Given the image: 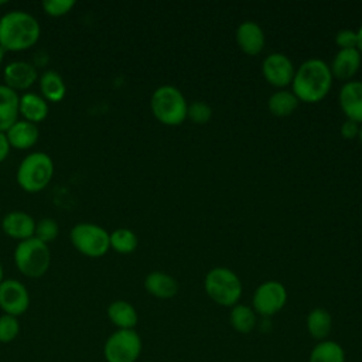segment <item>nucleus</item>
<instances>
[{"instance_id": "obj_4", "label": "nucleus", "mask_w": 362, "mask_h": 362, "mask_svg": "<svg viewBox=\"0 0 362 362\" xmlns=\"http://www.w3.org/2000/svg\"><path fill=\"white\" fill-rule=\"evenodd\" d=\"M150 109L160 123L177 126L187 119L188 103L177 86L161 85L151 95Z\"/></svg>"}, {"instance_id": "obj_13", "label": "nucleus", "mask_w": 362, "mask_h": 362, "mask_svg": "<svg viewBox=\"0 0 362 362\" xmlns=\"http://www.w3.org/2000/svg\"><path fill=\"white\" fill-rule=\"evenodd\" d=\"M1 229L8 238L21 242L34 236L35 221L24 211H10L1 219Z\"/></svg>"}, {"instance_id": "obj_9", "label": "nucleus", "mask_w": 362, "mask_h": 362, "mask_svg": "<svg viewBox=\"0 0 362 362\" xmlns=\"http://www.w3.org/2000/svg\"><path fill=\"white\" fill-rule=\"evenodd\" d=\"M287 303L286 287L276 280H267L257 286L252 297V308L256 314L272 317L277 314Z\"/></svg>"}, {"instance_id": "obj_34", "label": "nucleus", "mask_w": 362, "mask_h": 362, "mask_svg": "<svg viewBox=\"0 0 362 362\" xmlns=\"http://www.w3.org/2000/svg\"><path fill=\"white\" fill-rule=\"evenodd\" d=\"M10 144H8V140L6 137V133L4 132H0V163H3L8 153H10Z\"/></svg>"}, {"instance_id": "obj_15", "label": "nucleus", "mask_w": 362, "mask_h": 362, "mask_svg": "<svg viewBox=\"0 0 362 362\" xmlns=\"http://www.w3.org/2000/svg\"><path fill=\"white\" fill-rule=\"evenodd\" d=\"M264 33L256 21H242L236 28V42L247 55H257L264 48Z\"/></svg>"}, {"instance_id": "obj_33", "label": "nucleus", "mask_w": 362, "mask_h": 362, "mask_svg": "<svg viewBox=\"0 0 362 362\" xmlns=\"http://www.w3.org/2000/svg\"><path fill=\"white\" fill-rule=\"evenodd\" d=\"M341 136L346 140H351V139H355L358 137V132H359V123L354 122V120H349L346 119L342 124H341Z\"/></svg>"}, {"instance_id": "obj_6", "label": "nucleus", "mask_w": 362, "mask_h": 362, "mask_svg": "<svg viewBox=\"0 0 362 362\" xmlns=\"http://www.w3.org/2000/svg\"><path fill=\"white\" fill-rule=\"evenodd\" d=\"M14 263L23 276L28 279L42 277L51 264L48 245L34 236L18 242L14 249Z\"/></svg>"}, {"instance_id": "obj_17", "label": "nucleus", "mask_w": 362, "mask_h": 362, "mask_svg": "<svg viewBox=\"0 0 362 362\" xmlns=\"http://www.w3.org/2000/svg\"><path fill=\"white\" fill-rule=\"evenodd\" d=\"M11 148L28 150L38 141L40 130L37 124L24 119L17 120L8 130L4 132Z\"/></svg>"}, {"instance_id": "obj_1", "label": "nucleus", "mask_w": 362, "mask_h": 362, "mask_svg": "<svg viewBox=\"0 0 362 362\" xmlns=\"http://www.w3.org/2000/svg\"><path fill=\"white\" fill-rule=\"evenodd\" d=\"M41 35L38 20L23 10H13L0 17V47L7 52H20L37 44Z\"/></svg>"}, {"instance_id": "obj_21", "label": "nucleus", "mask_w": 362, "mask_h": 362, "mask_svg": "<svg viewBox=\"0 0 362 362\" xmlns=\"http://www.w3.org/2000/svg\"><path fill=\"white\" fill-rule=\"evenodd\" d=\"M18 100L16 90L0 83V132L8 130L18 120Z\"/></svg>"}, {"instance_id": "obj_37", "label": "nucleus", "mask_w": 362, "mask_h": 362, "mask_svg": "<svg viewBox=\"0 0 362 362\" xmlns=\"http://www.w3.org/2000/svg\"><path fill=\"white\" fill-rule=\"evenodd\" d=\"M4 280V273H3V266L0 263V283Z\"/></svg>"}, {"instance_id": "obj_2", "label": "nucleus", "mask_w": 362, "mask_h": 362, "mask_svg": "<svg viewBox=\"0 0 362 362\" xmlns=\"http://www.w3.org/2000/svg\"><path fill=\"white\" fill-rule=\"evenodd\" d=\"M331 85L332 74L329 65L320 58H310L296 69L291 90L298 100L315 103L328 95Z\"/></svg>"}, {"instance_id": "obj_12", "label": "nucleus", "mask_w": 362, "mask_h": 362, "mask_svg": "<svg viewBox=\"0 0 362 362\" xmlns=\"http://www.w3.org/2000/svg\"><path fill=\"white\" fill-rule=\"evenodd\" d=\"M38 75L33 64L27 61H13L6 65L3 71L4 85L13 90H27L37 81Z\"/></svg>"}, {"instance_id": "obj_19", "label": "nucleus", "mask_w": 362, "mask_h": 362, "mask_svg": "<svg viewBox=\"0 0 362 362\" xmlns=\"http://www.w3.org/2000/svg\"><path fill=\"white\" fill-rule=\"evenodd\" d=\"M106 315L117 329H134L139 321L134 305L126 300L112 301L106 308Z\"/></svg>"}, {"instance_id": "obj_11", "label": "nucleus", "mask_w": 362, "mask_h": 362, "mask_svg": "<svg viewBox=\"0 0 362 362\" xmlns=\"http://www.w3.org/2000/svg\"><path fill=\"white\" fill-rule=\"evenodd\" d=\"M262 74L269 83L284 88L293 82L296 68L286 54L272 52L262 62Z\"/></svg>"}, {"instance_id": "obj_25", "label": "nucleus", "mask_w": 362, "mask_h": 362, "mask_svg": "<svg viewBox=\"0 0 362 362\" xmlns=\"http://www.w3.org/2000/svg\"><path fill=\"white\" fill-rule=\"evenodd\" d=\"M298 99L293 93V90L280 89L270 95L267 100V107L273 116L286 117L290 116L298 106Z\"/></svg>"}, {"instance_id": "obj_20", "label": "nucleus", "mask_w": 362, "mask_h": 362, "mask_svg": "<svg viewBox=\"0 0 362 362\" xmlns=\"http://www.w3.org/2000/svg\"><path fill=\"white\" fill-rule=\"evenodd\" d=\"M18 113L24 120L37 124L48 116V102L41 95L24 92L18 100Z\"/></svg>"}, {"instance_id": "obj_36", "label": "nucleus", "mask_w": 362, "mask_h": 362, "mask_svg": "<svg viewBox=\"0 0 362 362\" xmlns=\"http://www.w3.org/2000/svg\"><path fill=\"white\" fill-rule=\"evenodd\" d=\"M4 57H6V51L0 47V65H1V62H3V59H4Z\"/></svg>"}, {"instance_id": "obj_30", "label": "nucleus", "mask_w": 362, "mask_h": 362, "mask_svg": "<svg viewBox=\"0 0 362 362\" xmlns=\"http://www.w3.org/2000/svg\"><path fill=\"white\" fill-rule=\"evenodd\" d=\"M211 116H212V109L205 102L195 100V102L188 105L187 117L191 122H194L197 124H205L211 119Z\"/></svg>"}, {"instance_id": "obj_10", "label": "nucleus", "mask_w": 362, "mask_h": 362, "mask_svg": "<svg viewBox=\"0 0 362 362\" xmlns=\"http://www.w3.org/2000/svg\"><path fill=\"white\" fill-rule=\"evenodd\" d=\"M30 307L27 287L16 279H4L0 283V308L3 314L20 317Z\"/></svg>"}, {"instance_id": "obj_18", "label": "nucleus", "mask_w": 362, "mask_h": 362, "mask_svg": "<svg viewBox=\"0 0 362 362\" xmlns=\"http://www.w3.org/2000/svg\"><path fill=\"white\" fill-rule=\"evenodd\" d=\"M144 288L150 296L156 298L168 300L178 293V283L168 273L156 270L146 276Z\"/></svg>"}, {"instance_id": "obj_31", "label": "nucleus", "mask_w": 362, "mask_h": 362, "mask_svg": "<svg viewBox=\"0 0 362 362\" xmlns=\"http://www.w3.org/2000/svg\"><path fill=\"white\" fill-rule=\"evenodd\" d=\"M41 7L51 17H62L75 7V0H44Z\"/></svg>"}, {"instance_id": "obj_24", "label": "nucleus", "mask_w": 362, "mask_h": 362, "mask_svg": "<svg viewBox=\"0 0 362 362\" xmlns=\"http://www.w3.org/2000/svg\"><path fill=\"white\" fill-rule=\"evenodd\" d=\"M308 362H345V349L337 341H318L310 352Z\"/></svg>"}, {"instance_id": "obj_28", "label": "nucleus", "mask_w": 362, "mask_h": 362, "mask_svg": "<svg viewBox=\"0 0 362 362\" xmlns=\"http://www.w3.org/2000/svg\"><path fill=\"white\" fill-rule=\"evenodd\" d=\"M21 325L18 317L1 314L0 315V344L13 342L20 334Z\"/></svg>"}, {"instance_id": "obj_23", "label": "nucleus", "mask_w": 362, "mask_h": 362, "mask_svg": "<svg viewBox=\"0 0 362 362\" xmlns=\"http://www.w3.org/2000/svg\"><path fill=\"white\" fill-rule=\"evenodd\" d=\"M40 82V90L41 96L47 102L58 103L61 102L66 95V85L64 78L55 72V71H45L38 78Z\"/></svg>"}, {"instance_id": "obj_3", "label": "nucleus", "mask_w": 362, "mask_h": 362, "mask_svg": "<svg viewBox=\"0 0 362 362\" xmlns=\"http://www.w3.org/2000/svg\"><path fill=\"white\" fill-rule=\"evenodd\" d=\"M54 177V161L44 151L27 154L17 167L16 181L21 189L30 194L42 191Z\"/></svg>"}, {"instance_id": "obj_16", "label": "nucleus", "mask_w": 362, "mask_h": 362, "mask_svg": "<svg viewBox=\"0 0 362 362\" xmlns=\"http://www.w3.org/2000/svg\"><path fill=\"white\" fill-rule=\"evenodd\" d=\"M362 62L361 51L358 48L352 49H339L331 61L329 69L332 78L348 82L358 72Z\"/></svg>"}, {"instance_id": "obj_7", "label": "nucleus", "mask_w": 362, "mask_h": 362, "mask_svg": "<svg viewBox=\"0 0 362 362\" xmlns=\"http://www.w3.org/2000/svg\"><path fill=\"white\" fill-rule=\"evenodd\" d=\"M69 238L76 252L86 257H102L110 249L109 232L92 222H79L74 225Z\"/></svg>"}, {"instance_id": "obj_26", "label": "nucleus", "mask_w": 362, "mask_h": 362, "mask_svg": "<svg viewBox=\"0 0 362 362\" xmlns=\"http://www.w3.org/2000/svg\"><path fill=\"white\" fill-rule=\"evenodd\" d=\"M229 322L232 328L239 334H249L255 329L257 324V317L255 310L246 304H236L229 313Z\"/></svg>"}, {"instance_id": "obj_27", "label": "nucleus", "mask_w": 362, "mask_h": 362, "mask_svg": "<svg viewBox=\"0 0 362 362\" xmlns=\"http://www.w3.org/2000/svg\"><path fill=\"white\" fill-rule=\"evenodd\" d=\"M109 243L110 249L120 255L133 253L139 245V239L132 229L127 228H117L109 233Z\"/></svg>"}, {"instance_id": "obj_14", "label": "nucleus", "mask_w": 362, "mask_h": 362, "mask_svg": "<svg viewBox=\"0 0 362 362\" xmlns=\"http://www.w3.org/2000/svg\"><path fill=\"white\" fill-rule=\"evenodd\" d=\"M338 102L346 119L362 123V81L345 82L339 89Z\"/></svg>"}, {"instance_id": "obj_32", "label": "nucleus", "mask_w": 362, "mask_h": 362, "mask_svg": "<svg viewBox=\"0 0 362 362\" xmlns=\"http://www.w3.org/2000/svg\"><path fill=\"white\" fill-rule=\"evenodd\" d=\"M335 44L339 47V49H352L358 48V35L355 30L351 28H342L335 35Z\"/></svg>"}, {"instance_id": "obj_22", "label": "nucleus", "mask_w": 362, "mask_h": 362, "mask_svg": "<svg viewBox=\"0 0 362 362\" xmlns=\"http://www.w3.org/2000/svg\"><path fill=\"white\" fill-rule=\"evenodd\" d=\"M305 327L311 338L317 341H324L331 334L332 317L329 311H327L322 307L313 308L305 318Z\"/></svg>"}, {"instance_id": "obj_29", "label": "nucleus", "mask_w": 362, "mask_h": 362, "mask_svg": "<svg viewBox=\"0 0 362 362\" xmlns=\"http://www.w3.org/2000/svg\"><path fill=\"white\" fill-rule=\"evenodd\" d=\"M59 233V226L58 222L52 218H41L38 222H35V230H34V238L44 243L54 242Z\"/></svg>"}, {"instance_id": "obj_5", "label": "nucleus", "mask_w": 362, "mask_h": 362, "mask_svg": "<svg viewBox=\"0 0 362 362\" xmlns=\"http://www.w3.org/2000/svg\"><path fill=\"white\" fill-rule=\"evenodd\" d=\"M206 296L216 304L223 307H233L242 296V281L238 274L228 267L211 269L204 280Z\"/></svg>"}, {"instance_id": "obj_38", "label": "nucleus", "mask_w": 362, "mask_h": 362, "mask_svg": "<svg viewBox=\"0 0 362 362\" xmlns=\"http://www.w3.org/2000/svg\"><path fill=\"white\" fill-rule=\"evenodd\" d=\"M358 137H359V140H361V143H362V124L359 126V132H358Z\"/></svg>"}, {"instance_id": "obj_8", "label": "nucleus", "mask_w": 362, "mask_h": 362, "mask_svg": "<svg viewBox=\"0 0 362 362\" xmlns=\"http://www.w3.org/2000/svg\"><path fill=\"white\" fill-rule=\"evenodd\" d=\"M143 349L141 337L136 329H116L103 344L106 362H136Z\"/></svg>"}, {"instance_id": "obj_35", "label": "nucleus", "mask_w": 362, "mask_h": 362, "mask_svg": "<svg viewBox=\"0 0 362 362\" xmlns=\"http://www.w3.org/2000/svg\"><path fill=\"white\" fill-rule=\"evenodd\" d=\"M356 35H358V49L362 52V24H361V27L358 28Z\"/></svg>"}]
</instances>
